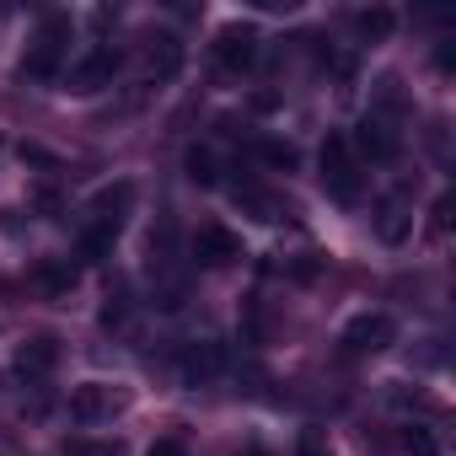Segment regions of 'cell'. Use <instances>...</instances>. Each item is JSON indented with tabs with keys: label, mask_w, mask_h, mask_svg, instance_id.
<instances>
[{
	"label": "cell",
	"mask_w": 456,
	"mask_h": 456,
	"mask_svg": "<svg viewBox=\"0 0 456 456\" xmlns=\"http://www.w3.org/2000/svg\"><path fill=\"white\" fill-rule=\"evenodd\" d=\"M242 456H269V451H264V445H248V451H242Z\"/></svg>",
	"instance_id": "26"
},
{
	"label": "cell",
	"mask_w": 456,
	"mask_h": 456,
	"mask_svg": "<svg viewBox=\"0 0 456 456\" xmlns=\"http://www.w3.org/2000/svg\"><path fill=\"white\" fill-rule=\"evenodd\" d=\"M403 445H408L413 456H440V445H435V435H429V429H419V424H413V429H403Z\"/></svg>",
	"instance_id": "19"
},
{
	"label": "cell",
	"mask_w": 456,
	"mask_h": 456,
	"mask_svg": "<svg viewBox=\"0 0 456 456\" xmlns=\"http://www.w3.org/2000/svg\"><path fill=\"white\" fill-rule=\"evenodd\" d=\"M129 209H134V183H108V188H97L92 204H86L92 225H97V232H108V237H118V225L129 220Z\"/></svg>",
	"instance_id": "7"
},
{
	"label": "cell",
	"mask_w": 456,
	"mask_h": 456,
	"mask_svg": "<svg viewBox=\"0 0 456 456\" xmlns=\"http://www.w3.org/2000/svg\"><path fill=\"white\" fill-rule=\"evenodd\" d=\"M258 28H248V22H232V28H220L215 33V60H220V70H232V76H242V70H253L258 65Z\"/></svg>",
	"instance_id": "5"
},
{
	"label": "cell",
	"mask_w": 456,
	"mask_h": 456,
	"mask_svg": "<svg viewBox=\"0 0 456 456\" xmlns=\"http://www.w3.org/2000/svg\"><path fill=\"white\" fill-rule=\"evenodd\" d=\"M215 370H220V344H204V338H199V344H183V349H177V376H183L188 387L209 381Z\"/></svg>",
	"instance_id": "12"
},
{
	"label": "cell",
	"mask_w": 456,
	"mask_h": 456,
	"mask_svg": "<svg viewBox=\"0 0 456 456\" xmlns=\"http://www.w3.org/2000/svg\"><path fill=\"white\" fill-rule=\"evenodd\" d=\"M65 456H118L113 445H86V440H65Z\"/></svg>",
	"instance_id": "21"
},
{
	"label": "cell",
	"mask_w": 456,
	"mask_h": 456,
	"mask_svg": "<svg viewBox=\"0 0 456 456\" xmlns=\"http://www.w3.org/2000/svg\"><path fill=\"white\" fill-rule=\"evenodd\" d=\"M349 151H360V156H370V161H392V156H397V134H392V124H387V118L365 113V118L354 124Z\"/></svg>",
	"instance_id": "9"
},
{
	"label": "cell",
	"mask_w": 456,
	"mask_h": 456,
	"mask_svg": "<svg viewBox=\"0 0 456 456\" xmlns=\"http://www.w3.org/2000/svg\"><path fill=\"white\" fill-rule=\"evenodd\" d=\"M33 285H38L44 296H70V285H76V264L49 258V264H38V269H33Z\"/></svg>",
	"instance_id": "14"
},
{
	"label": "cell",
	"mask_w": 456,
	"mask_h": 456,
	"mask_svg": "<svg viewBox=\"0 0 456 456\" xmlns=\"http://www.w3.org/2000/svg\"><path fill=\"white\" fill-rule=\"evenodd\" d=\"M445 215H451V199H440V204L429 209V237H435V242L445 237Z\"/></svg>",
	"instance_id": "22"
},
{
	"label": "cell",
	"mask_w": 456,
	"mask_h": 456,
	"mask_svg": "<svg viewBox=\"0 0 456 456\" xmlns=\"http://www.w3.org/2000/svg\"><path fill=\"white\" fill-rule=\"evenodd\" d=\"M193 258H199L204 269H225V264L242 258V237L232 232V225L209 220V225H199V232H193Z\"/></svg>",
	"instance_id": "6"
},
{
	"label": "cell",
	"mask_w": 456,
	"mask_h": 456,
	"mask_svg": "<svg viewBox=\"0 0 456 456\" xmlns=\"http://www.w3.org/2000/svg\"><path fill=\"white\" fill-rule=\"evenodd\" d=\"M258 156H264L274 172H296V145H285V140H264Z\"/></svg>",
	"instance_id": "18"
},
{
	"label": "cell",
	"mask_w": 456,
	"mask_h": 456,
	"mask_svg": "<svg viewBox=\"0 0 456 456\" xmlns=\"http://www.w3.org/2000/svg\"><path fill=\"white\" fill-rule=\"evenodd\" d=\"M145 456H188V445H183V440H156Z\"/></svg>",
	"instance_id": "24"
},
{
	"label": "cell",
	"mask_w": 456,
	"mask_h": 456,
	"mask_svg": "<svg viewBox=\"0 0 456 456\" xmlns=\"http://www.w3.org/2000/svg\"><path fill=\"white\" fill-rule=\"evenodd\" d=\"M145 70H151L156 81H172V76L183 70V44H177V33H151V38H145Z\"/></svg>",
	"instance_id": "11"
},
{
	"label": "cell",
	"mask_w": 456,
	"mask_h": 456,
	"mask_svg": "<svg viewBox=\"0 0 456 456\" xmlns=\"http://www.w3.org/2000/svg\"><path fill=\"white\" fill-rule=\"evenodd\" d=\"M322 188L338 204H360V161L349 151V134H328L322 140Z\"/></svg>",
	"instance_id": "1"
},
{
	"label": "cell",
	"mask_w": 456,
	"mask_h": 456,
	"mask_svg": "<svg viewBox=\"0 0 456 456\" xmlns=\"http://www.w3.org/2000/svg\"><path fill=\"white\" fill-rule=\"evenodd\" d=\"M65 49H70V22L65 17H49L44 33H38V44L22 60V81H54L60 65H65Z\"/></svg>",
	"instance_id": "2"
},
{
	"label": "cell",
	"mask_w": 456,
	"mask_h": 456,
	"mask_svg": "<svg viewBox=\"0 0 456 456\" xmlns=\"http://www.w3.org/2000/svg\"><path fill=\"white\" fill-rule=\"evenodd\" d=\"M124 322V296H108V306H102V328H118Z\"/></svg>",
	"instance_id": "23"
},
{
	"label": "cell",
	"mask_w": 456,
	"mask_h": 456,
	"mask_svg": "<svg viewBox=\"0 0 456 456\" xmlns=\"http://www.w3.org/2000/svg\"><path fill=\"white\" fill-rule=\"evenodd\" d=\"M392 12L387 6H365V12H354V33H360V44H381L387 33H392Z\"/></svg>",
	"instance_id": "15"
},
{
	"label": "cell",
	"mask_w": 456,
	"mask_h": 456,
	"mask_svg": "<svg viewBox=\"0 0 456 456\" xmlns=\"http://www.w3.org/2000/svg\"><path fill=\"white\" fill-rule=\"evenodd\" d=\"M54 360H60V344H54L49 333H38V338L17 344V376H49V370H54Z\"/></svg>",
	"instance_id": "13"
},
{
	"label": "cell",
	"mask_w": 456,
	"mask_h": 456,
	"mask_svg": "<svg viewBox=\"0 0 456 456\" xmlns=\"http://www.w3.org/2000/svg\"><path fill=\"white\" fill-rule=\"evenodd\" d=\"M108 248H113V237H108V232H97V225H86V237H81V253H86V258H102Z\"/></svg>",
	"instance_id": "20"
},
{
	"label": "cell",
	"mask_w": 456,
	"mask_h": 456,
	"mask_svg": "<svg viewBox=\"0 0 456 456\" xmlns=\"http://www.w3.org/2000/svg\"><path fill=\"white\" fill-rule=\"evenodd\" d=\"M118 65H124L118 49H86L76 65L60 70V81H65V92H102V86H113Z\"/></svg>",
	"instance_id": "4"
},
{
	"label": "cell",
	"mask_w": 456,
	"mask_h": 456,
	"mask_svg": "<svg viewBox=\"0 0 456 456\" xmlns=\"http://www.w3.org/2000/svg\"><path fill=\"white\" fill-rule=\"evenodd\" d=\"M129 408V392L124 387H108V381H81V387H70V419L76 424H108L113 413H124Z\"/></svg>",
	"instance_id": "3"
},
{
	"label": "cell",
	"mask_w": 456,
	"mask_h": 456,
	"mask_svg": "<svg viewBox=\"0 0 456 456\" xmlns=\"http://www.w3.org/2000/svg\"><path fill=\"white\" fill-rule=\"evenodd\" d=\"M232 193H237V204H248V209H253L258 220H280V215H285V204H280L274 193H264L258 183H237Z\"/></svg>",
	"instance_id": "16"
},
{
	"label": "cell",
	"mask_w": 456,
	"mask_h": 456,
	"mask_svg": "<svg viewBox=\"0 0 456 456\" xmlns=\"http://www.w3.org/2000/svg\"><path fill=\"white\" fill-rule=\"evenodd\" d=\"M183 167H188V183H199V188H215V183H220V172H215V156H209L204 145H193V151L183 156Z\"/></svg>",
	"instance_id": "17"
},
{
	"label": "cell",
	"mask_w": 456,
	"mask_h": 456,
	"mask_svg": "<svg viewBox=\"0 0 456 456\" xmlns=\"http://www.w3.org/2000/svg\"><path fill=\"white\" fill-rule=\"evenodd\" d=\"M408 232H413V209H408V199H403V193H387V199L376 204V237H381L387 248H403Z\"/></svg>",
	"instance_id": "10"
},
{
	"label": "cell",
	"mask_w": 456,
	"mask_h": 456,
	"mask_svg": "<svg viewBox=\"0 0 456 456\" xmlns=\"http://www.w3.org/2000/svg\"><path fill=\"white\" fill-rule=\"evenodd\" d=\"M392 338H397V328H392L387 312H360V317L344 328V349H349V354H381Z\"/></svg>",
	"instance_id": "8"
},
{
	"label": "cell",
	"mask_w": 456,
	"mask_h": 456,
	"mask_svg": "<svg viewBox=\"0 0 456 456\" xmlns=\"http://www.w3.org/2000/svg\"><path fill=\"white\" fill-rule=\"evenodd\" d=\"M301 456H322V429H306L301 435Z\"/></svg>",
	"instance_id": "25"
}]
</instances>
